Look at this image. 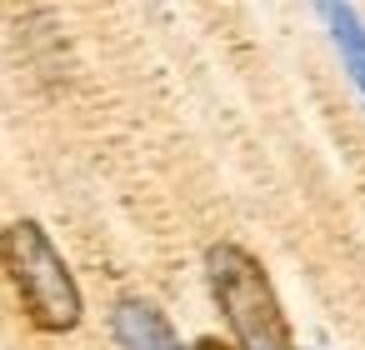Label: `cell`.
Returning a JSON list of instances; mask_svg holds the SVG:
<instances>
[{"instance_id": "7a4b0ae2", "label": "cell", "mask_w": 365, "mask_h": 350, "mask_svg": "<svg viewBox=\"0 0 365 350\" xmlns=\"http://www.w3.org/2000/svg\"><path fill=\"white\" fill-rule=\"evenodd\" d=\"M205 280H210V295H215V305L235 335V350H295L280 295H275L265 265L245 245H235V240L210 245L205 250Z\"/></svg>"}, {"instance_id": "3957f363", "label": "cell", "mask_w": 365, "mask_h": 350, "mask_svg": "<svg viewBox=\"0 0 365 350\" xmlns=\"http://www.w3.org/2000/svg\"><path fill=\"white\" fill-rule=\"evenodd\" d=\"M110 330H115L120 350H185L180 335L170 330V320L150 300H120L110 315Z\"/></svg>"}, {"instance_id": "277c9868", "label": "cell", "mask_w": 365, "mask_h": 350, "mask_svg": "<svg viewBox=\"0 0 365 350\" xmlns=\"http://www.w3.org/2000/svg\"><path fill=\"white\" fill-rule=\"evenodd\" d=\"M315 11L330 31V46L340 51V66L350 71L360 101H365V21H360V11L350 0H315Z\"/></svg>"}, {"instance_id": "6da1fadb", "label": "cell", "mask_w": 365, "mask_h": 350, "mask_svg": "<svg viewBox=\"0 0 365 350\" xmlns=\"http://www.w3.org/2000/svg\"><path fill=\"white\" fill-rule=\"evenodd\" d=\"M0 270H6L11 290H16V300L36 330L66 335L81 325V315H86L81 285L36 220H11L0 230Z\"/></svg>"}, {"instance_id": "5b68a950", "label": "cell", "mask_w": 365, "mask_h": 350, "mask_svg": "<svg viewBox=\"0 0 365 350\" xmlns=\"http://www.w3.org/2000/svg\"><path fill=\"white\" fill-rule=\"evenodd\" d=\"M195 350H235V345H225V340H215V335H205V340H195Z\"/></svg>"}]
</instances>
